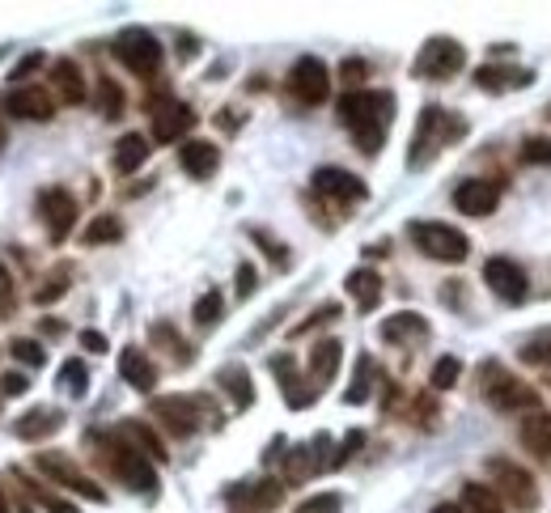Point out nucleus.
Here are the masks:
<instances>
[{
	"label": "nucleus",
	"instance_id": "obj_6",
	"mask_svg": "<svg viewBox=\"0 0 551 513\" xmlns=\"http://www.w3.org/2000/svg\"><path fill=\"white\" fill-rule=\"evenodd\" d=\"M204 412H208L212 424H221V412H212L208 399H200V395H166V399H153V416L162 420L174 437H191L195 429H200Z\"/></svg>",
	"mask_w": 551,
	"mask_h": 513
},
{
	"label": "nucleus",
	"instance_id": "obj_36",
	"mask_svg": "<svg viewBox=\"0 0 551 513\" xmlns=\"http://www.w3.org/2000/svg\"><path fill=\"white\" fill-rule=\"evenodd\" d=\"M221 310H225V297H221L217 289H208V293L200 297V302H195L191 318H195L200 327H217V323H221Z\"/></svg>",
	"mask_w": 551,
	"mask_h": 513
},
{
	"label": "nucleus",
	"instance_id": "obj_24",
	"mask_svg": "<svg viewBox=\"0 0 551 513\" xmlns=\"http://www.w3.org/2000/svg\"><path fill=\"white\" fill-rule=\"evenodd\" d=\"M340 361H344V344L340 340H318L310 352V382L323 391V382H331L340 374Z\"/></svg>",
	"mask_w": 551,
	"mask_h": 513
},
{
	"label": "nucleus",
	"instance_id": "obj_42",
	"mask_svg": "<svg viewBox=\"0 0 551 513\" xmlns=\"http://www.w3.org/2000/svg\"><path fill=\"white\" fill-rule=\"evenodd\" d=\"M17 480H22V488H30V497H34V501H39V505H47L51 513H77L73 505H68V501H60V497H56V492H47L43 484H34V480H26V475H17Z\"/></svg>",
	"mask_w": 551,
	"mask_h": 513
},
{
	"label": "nucleus",
	"instance_id": "obj_40",
	"mask_svg": "<svg viewBox=\"0 0 551 513\" xmlns=\"http://www.w3.org/2000/svg\"><path fill=\"white\" fill-rule=\"evenodd\" d=\"M522 162H530V166H551V136H526V140H522Z\"/></svg>",
	"mask_w": 551,
	"mask_h": 513
},
{
	"label": "nucleus",
	"instance_id": "obj_17",
	"mask_svg": "<svg viewBox=\"0 0 551 513\" xmlns=\"http://www.w3.org/2000/svg\"><path fill=\"white\" fill-rule=\"evenodd\" d=\"M314 191L318 196H331V200H344V204H352V200H365V183L357 179V174H348V170H340V166H323V170H314Z\"/></svg>",
	"mask_w": 551,
	"mask_h": 513
},
{
	"label": "nucleus",
	"instance_id": "obj_31",
	"mask_svg": "<svg viewBox=\"0 0 551 513\" xmlns=\"http://www.w3.org/2000/svg\"><path fill=\"white\" fill-rule=\"evenodd\" d=\"M145 162H149V140L136 136V132H128V136H123L119 145H115V170H119V174H136Z\"/></svg>",
	"mask_w": 551,
	"mask_h": 513
},
{
	"label": "nucleus",
	"instance_id": "obj_26",
	"mask_svg": "<svg viewBox=\"0 0 551 513\" xmlns=\"http://www.w3.org/2000/svg\"><path fill=\"white\" fill-rule=\"evenodd\" d=\"M522 446L551 467V412H535L522 424Z\"/></svg>",
	"mask_w": 551,
	"mask_h": 513
},
{
	"label": "nucleus",
	"instance_id": "obj_13",
	"mask_svg": "<svg viewBox=\"0 0 551 513\" xmlns=\"http://www.w3.org/2000/svg\"><path fill=\"white\" fill-rule=\"evenodd\" d=\"M484 280H488V289L501 297V302H509V306L526 302V293H530V289H526V285H530L526 272H522L513 259H501V255L484 263Z\"/></svg>",
	"mask_w": 551,
	"mask_h": 513
},
{
	"label": "nucleus",
	"instance_id": "obj_39",
	"mask_svg": "<svg viewBox=\"0 0 551 513\" xmlns=\"http://www.w3.org/2000/svg\"><path fill=\"white\" fill-rule=\"evenodd\" d=\"M68 276H73V268H68V263H64V268H56V272H51V276L43 280V289L34 293V297H39L43 306H47V302H56V297H64V293H68Z\"/></svg>",
	"mask_w": 551,
	"mask_h": 513
},
{
	"label": "nucleus",
	"instance_id": "obj_25",
	"mask_svg": "<svg viewBox=\"0 0 551 513\" xmlns=\"http://www.w3.org/2000/svg\"><path fill=\"white\" fill-rule=\"evenodd\" d=\"M217 386L229 399H234L238 412H246L255 403V382H251V374H246V365H225L221 374H217Z\"/></svg>",
	"mask_w": 551,
	"mask_h": 513
},
{
	"label": "nucleus",
	"instance_id": "obj_16",
	"mask_svg": "<svg viewBox=\"0 0 551 513\" xmlns=\"http://www.w3.org/2000/svg\"><path fill=\"white\" fill-rule=\"evenodd\" d=\"M272 374L280 378V395H284L289 408H310V403L318 399V386L297 374V361L293 357H272Z\"/></svg>",
	"mask_w": 551,
	"mask_h": 513
},
{
	"label": "nucleus",
	"instance_id": "obj_54",
	"mask_svg": "<svg viewBox=\"0 0 551 513\" xmlns=\"http://www.w3.org/2000/svg\"><path fill=\"white\" fill-rule=\"evenodd\" d=\"M0 513H9V505H5V497H0Z\"/></svg>",
	"mask_w": 551,
	"mask_h": 513
},
{
	"label": "nucleus",
	"instance_id": "obj_3",
	"mask_svg": "<svg viewBox=\"0 0 551 513\" xmlns=\"http://www.w3.org/2000/svg\"><path fill=\"white\" fill-rule=\"evenodd\" d=\"M479 391H484V399L492 403L496 412H539V391L535 386H526L522 378H513L505 365L488 361L484 369H479Z\"/></svg>",
	"mask_w": 551,
	"mask_h": 513
},
{
	"label": "nucleus",
	"instance_id": "obj_7",
	"mask_svg": "<svg viewBox=\"0 0 551 513\" xmlns=\"http://www.w3.org/2000/svg\"><path fill=\"white\" fill-rule=\"evenodd\" d=\"M115 56H119V64L128 68V73L157 77V68H162V43H157L145 26H128L115 39Z\"/></svg>",
	"mask_w": 551,
	"mask_h": 513
},
{
	"label": "nucleus",
	"instance_id": "obj_5",
	"mask_svg": "<svg viewBox=\"0 0 551 513\" xmlns=\"http://www.w3.org/2000/svg\"><path fill=\"white\" fill-rule=\"evenodd\" d=\"M106 467L115 471V480H123V484L136 488V492H145V497H153V492H157V471H153V463L132 446L128 437L115 433V441H106Z\"/></svg>",
	"mask_w": 551,
	"mask_h": 513
},
{
	"label": "nucleus",
	"instance_id": "obj_51",
	"mask_svg": "<svg viewBox=\"0 0 551 513\" xmlns=\"http://www.w3.org/2000/svg\"><path fill=\"white\" fill-rule=\"evenodd\" d=\"M81 348H90V352H106V335H102V331H81Z\"/></svg>",
	"mask_w": 551,
	"mask_h": 513
},
{
	"label": "nucleus",
	"instance_id": "obj_15",
	"mask_svg": "<svg viewBox=\"0 0 551 513\" xmlns=\"http://www.w3.org/2000/svg\"><path fill=\"white\" fill-rule=\"evenodd\" d=\"M496 204H501V187L492 179H467L454 191V208L467 212V217H492Z\"/></svg>",
	"mask_w": 551,
	"mask_h": 513
},
{
	"label": "nucleus",
	"instance_id": "obj_9",
	"mask_svg": "<svg viewBox=\"0 0 551 513\" xmlns=\"http://www.w3.org/2000/svg\"><path fill=\"white\" fill-rule=\"evenodd\" d=\"M488 475L496 480V488H501V497L513 501L522 513L539 509V488H535V475H530L526 467L509 463V458H488Z\"/></svg>",
	"mask_w": 551,
	"mask_h": 513
},
{
	"label": "nucleus",
	"instance_id": "obj_33",
	"mask_svg": "<svg viewBox=\"0 0 551 513\" xmlns=\"http://www.w3.org/2000/svg\"><path fill=\"white\" fill-rule=\"evenodd\" d=\"M518 352H522V361H526V365L551 369V327H543V331H535V335H526Z\"/></svg>",
	"mask_w": 551,
	"mask_h": 513
},
{
	"label": "nucleus",
	"instance_id": "obj_46",
	"mask_svg": "<svg viewBox=\"0 0 551 513\" xmlns=\"http://www.w3.org/2000/svg\"><path fill=\"white\" fill-rule=\"evenodd\" d=\"M361 446H365V433H361V429H352V433L344 437V446H340V450H335V454H331V471H335V467H344V463H348V458H352V454H357Z\"/></svg>",
	"mask_w": 551,
	"mask_h": 513
},
{
	"label": "nucleus",
	"instance_id": "obj_21",
	"mask_svg": "<svg viewBox=\"0 0 551 513\" xmlns=\"http://www.w3.org/2000/svg\"><path fill=\"white\" fill-rule=\"evenodd\" d=\"M179 162L183 170L191 174V179H212L221 166V149L212 145V140H187V145L179 149Z\"/></svg>",
	"mask_w": 551,
	"mask_h": 513
},
{
	"label": "nucleus",
	"instance_id": "obj_4",
	"mask_svg": "<svg viewBox=\"0 0 551 513\" xmlns=\"http://www.w3.org/2000/svg\"><path fill=\"white\" fill-rule=\"evenodd\" d=\"M407 238L416 242L420 255H429L437 263H462L471 255V238L454 225H441V221H412L407 225Z\"/></svg>",
	"mask_w": 551,
	"mask_h": 513
},
{
	"label": "nucleus",
	"instance_id": "obj_52",
	"mask_svg": "<svg viewBox=\"0 0 551 513\" xmlns=\"http://www.w3.org/2000/svg\"><path fill=\"white\" fill-rule=\"evenodd\" d=\"M0 302L9 306V276H5V268H0Z\"/></svg>",
	"mask_w": 551,
	"mask_h": 513
},
{
	"label": "nucleus",
	"instance_id": "obj_55",
	"mask_svg": "<svg viewBox=\"0 0 551 513\" xmlns=\"http://www.w3.org/2000/svg\"><path fill=\"white\" fill-rule=\"evenodd\" d=\"M547 115H551V106H547Z\"/></svg>",
	"mask_w": 551,
	"mask_h": 513
},
{
	"label": "nucleus",
	"instance_id": "obj_44",
	"mask_svg": "<svg viewBox=\"0 0 551 513\" xmlns=\"http://www.w3.org/2000/svg\"><path fill=\"white\" fill-rule=\"evenodd\" d=\"M340 81L348 85V94L361 90V81H369V64H365V60H344V64H340Z\"/></svg>",
	"mask_w": 551,
	"mask_h": 513
},
{
	"label": "nucleus",
	"instance_id": "obj_37",
	"mask_svg": "<svg viewBox=\"0 0 551 513\" xmlns=\"http://www.w3.org/2000/svg\"><path fill=\"white\" fill-rule=\"evenodd\" d=\"M60 386L73 399H81L85 391H90V369H85L81 361H64V369H60Z\"/></svg>",
	"mask_w": 551,
	"mask_h": 513
},
{
	"label": "nucleus",
	"instance_id": "obj_30",
	"mask_svg": "<svg viewBox=\"0 0 551 513\" xmlns=\"http://www.w3.org/2000/svg\"><path fill=\"white\" fill-rule=\"evenodd\" d=\"M56 429H60V412H51V408H30L22 420L13 424V433L22 441H39V437L56 433Z\"/></svg>",
	"mask_w": 551,
	"mask_h": 513
},
{
	"label": "nucleus",
	"instance_id": "obj_28",
	"mask_svg": "<svg viewBox=\"0 0 551 513\" xmlns=\"http://www.w3.org/2000/svg\"><path fill=\"white\" fill-rule=\"evenodd\" d=\"M348 293H352V302H357L361 310H373V306L382 302V276L373 272V268L348 272Z\"/></svg>",
	"mask_w": 551,
	"mask_h": 513
},
{
	"label": "nucleus",
	"instance_id": "obj_12",
	"mask_svg": "<svg viewBox=\"0 0 551 513\" xmlns=\"http://www.w3.org/2000/svg\"><path fill=\"white\" fill-rule=\"evenodd\" d=\"M39 217H43V225H47L51 242H64L68 234H73V225H77V200H73V191H64V187L39 191Z\"/></svg>",
	"mask_w": 551,
	"mask_h": 513
},
{
	"label": "nucleus",
	"instance_id": "obj_50",
	"mask_svg": "<svg viewBox=\"0 0 551 513\" xmlns=\"http://www.w3.org/2000/svg\"><path fill=\"white\" fill-rule=\"evenodd\" d=\"M0 395H26V378L22 374H5V378H0Z\"/></svg>",
	"mask_w": 551,
	"mask_h": 513
},
{
	"label": "nucleus",
	"instance_id": "obj_2",
	"mask_svg": "<svg viewBox=\"0 0 551 513\" xmlns=\"http://www.w3.org/2000/svg\"><path fill=\"white\" fill-rule=\"evenodd\" d=\"M458 136H467V123H462L458 115L441 111V106H424L420 123H416V136H412V153H407V166H412V170L429 166L433 157Z\"/></svg>",
	"mask_w": 551,
	"mask_h": 513
},
{
	"label": "nucleus",
	"instance_id": "obj_47",
	"mask_svg": "<svg viewBox=\"0 0 551 513\" xmlns=\"http://www.w3.org/2000/svg\"><path fill=\"white\" fill-rule=\"evenodd\" d=\"M9 352H13V357L22 361V365H43V348L34 344V340H13Z\"/></svg>",
	"mask_w": 551,
	"mask_h": 513
},
{
	"label": "nucleus",
	"instance_id": "obj_32",
	"mask_svg": "<svg viewBox=\"0 0 551 513\" xmlns=\"http://www.w3.org/2000/svg\"><path fill=\"white\" fill-rule=\"evenodd\" d=\"M462 509L467 513H505L501 492L488 488V484H462Z\"/></svg>",
	"mask_w": 551,
	"mask_h": 513
},
{
	"label": "nucleus",
	"instance_id": "obj_53",
	"mask_svg": "<svg viewBox=\"0 0 551 513\" xmlns=\"http://www.w3.org/2000/svg\"><path fill=\"white\" fill-rule=\"evenodd\" d=\"M433 513H462V509H458V505H450V501H446V505H437V509H433Z\"/></svg>",
	"mask_w": 551,
	"mask_h": 513
},
{
	"label": "nucleus",
	"instance_id": "obj_35",
	"mask_svg": "<svg viewBox=\"0 0 551 513\" xmlns=\"http://www.w3.org/2000/svg\"><path fill=\"white\" fill-rule=\"evenodd\" d=\"M119 238H123V225L115 217H94L90 225H85V234H81L85 246H102V242H119Z\"/></svg>",
	"mask_w": 551,
	"mask_h": 513
},
{
	"label": "nucleus",
	"instance_id": "obj_48",
	"mask_svg": "<svg viewBox=\"0 0 551 513\" xmlns=\"http://www.w3.org/2000/svg\"><path fill=\"white\" fill-rule=\"evenodd\" d=\"M255 285H259L255 268H251V263H238V297H251V293H255Z\"/></svg>",
	"mask_w": 551,
	"mask_h": 513
},
{
	"label": "nucleus",
	"instance_id": "obj_14",
	"mask_svg": "<svg viewBox=\"0 0 551 513\" xmlns=\"http://www.w3.org/2000/svg\"><path fill=\"white\" fill-rule=\"evenodd\" d=\"M284 501V484L280 480H259V484H238L229 488V505L238 513H268Z\"/></svg>",
	"mask_w": 551,
	"mask_h": 513
},
{
	"label": "nucleus",
	"instance_id": "obj_43",
	"mask_svg": "<svg viewBox=\"0 0 551 513\" xmlns=\"http://www.w3.org/2000/svg\"><path fill=\"white\" fill-rule=\"evenodd\" d=\"M149 335H153L157 344H170V348H174V361H183V365L191 361V348H187V344L179 340V335H174V327H170V323H157V327H153Z\"/></svg>",
	"mask_w": 551,
	"mask_h": 513
},
{
	"label": "nucleus",
	"instance_id": "obj_19",
	"mask_svg": "<svg viewBox=\"0 0 551 513\" xmlns=\"http://www.w3.org/2000/svg\"><path fill=\"white\" fill-rule=\"evenodd\" d=\"M195 123V111L187 102H162L153 106V136L157 140H179L187 128Z\"/></svg>",
	"mask_w": 551,
	"mask_h": 513
},
{
	"label": "nucleus",
	"instance_id": "obj_34",
	"mask_svg": "<svg viewBox=\"0 0 551 513\" xmlns=\"http://www.w3.org/2000/svg\"><path fill=\"white\" fill-rule=\"evenodd\" d=\"M373 374H378L373 357H361V361H357V378H352V386L344 391V403H365L369 391H373Z\"/></svg>",
	"mask_w": 551,
	"mask_h": 513
},
{
	"label": "nucleus",
	"instance_id": "obj_41",
	"mask_svg": "<svg viewBox=\"0 0 551 513\" xmlns=\"http://www.w3.org/2000/svg\"><path fill=\"white\" fill-rule=\"evenodd\" d=\"M98 106H102V115L106 119H119V111H123V90L115 81H98Z\"/></svg>",
	"mask_w": 551,
	"mask_h": 513
},
{
	"label": "nucleus",
	"instance_id": "obj_23",
	"mask_svg": "<svg viewBox=\"0 0 551 513\" xmlns=\"http://www.w3.org/2000/svg\"><path fill=\"white\" fill-rule=\"evenodd\" d=\"M119 374L128 386H136V391H153L157 386V365L149 361V352H140V348H123L119 352Z\"/></svg>",
	"mask_w": 551,
	"mask_h": 513
},
{
	"label": "nucleus",
	"instance_id": "obj_45",
	"mask_svg": "<svg viewBox=\"0 0 551 513\" xmlns=\"http://www.w3.org/2000/svg\"><path fill=\"white\" fill-rule=\"evenodd\" d=\"M344 501L335 497V492H323V497H310V501H301L297 513H340Z\"/></svg>",
	"mask_w": 551,
	"mask_h": 513
},
{
	"label": "nucleus",
	"instance_id": "obj_20",
	"mask_svg": "<svg viewBox=\"0 0 551 513\" xmlns=\"http://www.w3.org/2000/svg\"><path fill=\"white\" fill-rule=\"evenodd\" d=\"M5 111H9L13 119H34V123H43V119L56 115V102H51L47 90H34V85H30V90H13V94H9Z\"/></svg>",
	"mask_w": 551,
	"mask_h": 513
},
{
	"label": "nucleus",
	"instance_id": "obj_38",
	"mask_svg": "<svg viewBox=\"0 0 551 513\" xmlns=\"http://www.w3.org/2000/svg\"><path fill=\"white\" fill-rule=\"evenodd\" d=\"M458 374H462V361H458V357H441V361L433 365L429 386H433V391H450V386L458 382Z\"/></svg>",
	"mask_w": 551,
	"mask_h": 513
},
{
	"label": "nucleus",
	"instance_id": "obj_10",
	"mask_svg": "<svg viewBox=\"0 0 551 513\" xmlns=\"http://www.w3.org/2000/svg\"><path fill=\"white\" fill-rule=\"evenodd\" d=\"M289 94H293L301 106L327 102V94H331V73H327V64L318 60V56H301V60L289 68Z\"/></svg>",
	"mask_w": 551,
	"mask_h": 513
},
{
	"label": "nucleus",
	"instance_id": "obj_1",
	"mask_svg": "<svg viewBox=\"0 0 551 513\" xmlns=\"http://www.w3.org/2000/svg\"><path fill=\"white\" fill-rule=\"evenodd\" d=\"M390 115H395V98L382 90H352L340 98V123L352 132L361 153H378L390 132Z\"/></svg>",
	"mask_w": 551,
	"mask_h": 513
},
{
	"label": "nucleus",
	"instance_id": "obj_11",
	"mask_svg": "<svg viewBox=\"0 0 551 513\" xmlns=\"http://www.w3.org/2000/svg\"><path fill=\"white\" fill-rule=\"evenodd\" d=\"M34 467H39L47 480H56V484H64L68 492H77V497H85V501H94V505H102L106 501V488H98L90 475L85 471H77L73 463H68L64 454H39L34 458Z\"/></svg>",
	"mask_w": 551,
	"mask_h": 513
},
{
	"label": "nucleus",
	"instance_id": "obj_29",
	"mask_svg": "<svg viewBox=\"0 0 551 513\" xmlns=\"http://www.w3.org/2000/svg\"><path fill=\"white\" fill-rule=\"evenodd\" d=\"M51 81H56V90H60V102L77 106L85 98V77H81V68L73 60H56V64H51Z\"/></svg>",
	"mask_w": 551,
	"mask_h": 513
},
{
	"label": "nucleus",
	"instance_id": "obj_18",
	"mask_svg": "<svg viewBox=\"0 0 551 513\" xmlns=\"http://www.w3.org/2000/svg\"><path fill=\"white\" fill-rule=\"evenodd\" d=\"M382 340L386 344H424L429 340V323H424L416 310H399L382 323Z\"/></svg>",
	"mask_w": 551,
	"mask_h": 513
},
{
	"label": "nucleus",
	"instance_id": "obj_27",
	"mask_svg": "<svg viewBox=\"0 0 551 513\" xmlns=\"http://www.w3.org/2000/svg\"><path fill=\"white\" fill-rule=\"evenodd\" d=\"M119 437H128L140 454L153 458V463H166V446H162V437H157L145 420H123V424H119Z\"/></svg>",
	"mask_w": 551,
	"mask_h": 513
},
{
	"label": "nucleus",
	"instance_id": "obj_8",
	"mask_svg": "<svg viewBox=\"0 0 551 513\" xmlns=\"http://www.w3.org/2000/svg\"><path fill=\"white\" fill-rule=\"evenodd\" d=\"M462 64H467V51L458 47V39H450V34H437V39H429V43L420 47L412 73L424 77V81H450L454 73H462Z\"/></svg>",
	"mask_w": 551,
	"mask_h": 513
},
{
	"label": "nucleus",
	"instance_id": "obj_22",
	"mask_svg": "<svg viewBox=\"0 0 551 513\" xmlns=\"http://www.w3.org/2000/svg\"><path fill=\"white\" fill-rule=\"evenodd\" d=\"M535 81V73H526V68H501V64H484L475 68V85L488 94H505V90H522V85Z\"/></svg>",
	"mask_w": 551,
	"mask_h": 513
},
{
	"label": "nucleus",
	"instance_id": "obj_49",
	"mask_svg": "<svg viewBox=\"0 0 551 513\" xmlns=\"http://www.w3.org/2000/svg\"><path fill=\"white\" fill-rule=\"evenodd\" d=\"M34 68H43V51H30V56L13 68V81H26V77L34 73Z\"/></svg>",
	"mask_w": 551,
	"mask_h": 513
}]
</instances>
